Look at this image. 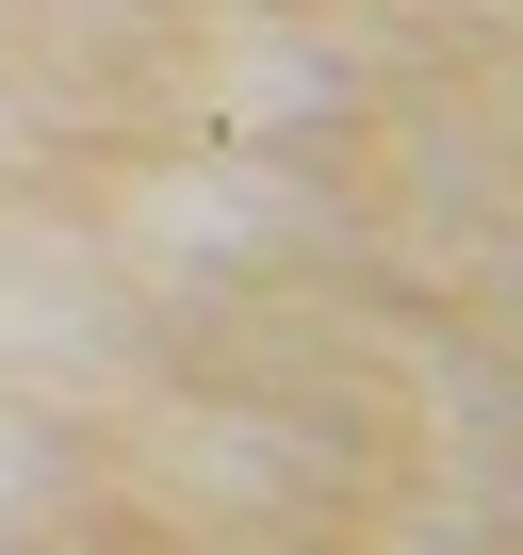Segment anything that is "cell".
Segmentation results:
<instances>
[]
</instances>
